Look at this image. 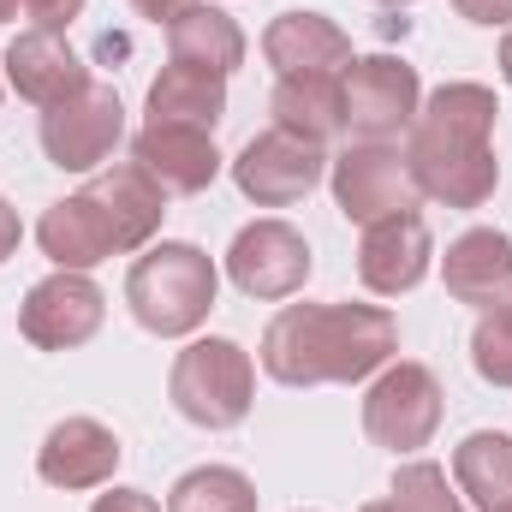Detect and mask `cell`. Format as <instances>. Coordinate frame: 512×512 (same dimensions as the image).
I'll return each instance as SVG.
<instances>
[{
	"instance_id": "obj_1",
	"label": "cell",
	"mask_w": 512,
	"mask_h": 512,
	"mask_svg": "<svg viewBox=\"0 0 512 512\" xmlns=\"http://www.w3.org/2000/svg\"><path fill=\"white\" fill-rule=\"evenodd\" d=\"M399 352V322L382 304H286L262 334V370L280 387L370 382Z\"/></svg>"
},
{
	"instance_id": "obj_18",
	"label": "cell",
	"mask_w": 512,
	"mask_h": 512,
	"mask_svg": "<svg viewBox=\"0 0 512 512\" xmlns=\"http://www.w3.org/2000/svg\"><path fill=\"white\" fill-rule=\"evenodd\" d=\"M441 280L459 304H477V310H495L512 298V239L501 227H471L459 233L447 256H441Z\"/></svg>"
},
{
	"instance_id": "obj_32",
	"label": "cell",
	"mask_w": 512,
	"mask_h": 512,
	"mask_svg": "<svg viewBox=\"0 0 512 512\" xmlns=\"http://www.w3.org/2000/svg\"><path fill=\"white\" fill-rule=\"evenodd\" d=\"M501 78L512 84V30H507V42H501Z\"/></svg>"
},
{
	"instance_id": "obj_17",
	"label": "cell",
	"mask_w": 512,
	"mask_h": 512,
	"mask_svg": "<svg viewBox=\"0 0 512 512\" xmlns=\"http://www.w3.org/2000/svg\"><path fill=\"white\" fill-rule=\"evenodd\" d=\"M6 84H12L30 108H60V102H72V96L90 84V72H84V60L66 48V36L18 30L12 48H6Z\"/></svg>"
},
{
	"instance_id": "obj_13",
	"label": "cell",
	"mask_w": 512,
	"mask_h": 512,
	"mask_svg": "<svg viewBox=\"0 0 512 512\" xmlns=\"http://www.w3.org/2000/svg\"><path fill=\"white\" fill-rule=\"evenodd\" d=\"M120 459H126V447H120V435H114L108 423H96V417H66V423L48 429V441H42V453H36V471H42V483L78 495V489L114 483Z\"/></svg>"
},
{
	"instance_id": "obj_29",
	"label": "cell",
	"mask_w": 512,
	"mask_h": 512,
	"mask_svg": "<svg viewBox=\"0 0 512 512\" xmlns=\"http://www.w3.org/2000/svg\"><path fill=\"white\" fill-rule=\"evenodd\" d=\"M90 512H161V507H155V495H143V489H108V495H96Z\"/></svg>"
},
{
	"instance_id": "obj_34",
	"label": "cell",
	"mask_w": 512,
	"mask_h": 512,
	"mask_svg": "<svg viewBox=\"0 0 512 512\" xmlns=\"http://www.w3.org/2000/svg\"><path fill=\"white\" fill-rule=\"evenodd\" d=\"M358 512H393V507H387V501H370V507H358Z\"/></svg>"
},
{
	"instance_id": "obj_2",
	"label": "cell",
	"mask_w": 512,
	"mask_h": 512,
	"mask_svg": "<svg viewBox=\"0 0 512 512\" xmlns=\"http://www.w3.org/2000/svg\"><path fill=\"white\" fill-rule=\"evenodd\" d=\"M495 90L489 84H441L405 131V167L423 197L447 209H483L501 185L495 161Z\"/></svg>"
},
{
	"instance_id": "obj_7",
	"label": "cell",
	"mask_w": 512,
	"mask_h": 512,
	"mask_svg": "<svg viewBox=\"0 0 512 512\" xmlns=\"http://www.w3.org/2000/svg\"><path fill=\"white\" fill-rule=\"evenodd\" d=\"M441 429V382L423 364H387L364 393V435L387 453H417Z\"/></svg>"
},
{
	"instance_id": "obj_33",
	"label": "cell",
	"mask_w": 512,
	"mask_h": 512,
	"mask_svg": "<svg viewBox=\"0 0 512 512\" xmlns=\"http://www.w3.org/2000/svg\"><path fill=\"white\" fill-rule=\"evenodd\" d=\"M6 18H18V0H0V24H6Z\"/></svg>"
},
{
	"instance_id": "obj_9",
	"label": "cell",
	"mask_w": 512,
	"mask_h": 512,
	"mask_svg": "<svg viewBox=\"0 0 512 512\" xmlns=\"http://www.w3.org/2000/svg\"><path fill=\"white\" fill-rule=\"evenodd\" d=\"M102 316H108V298L90 274L78 268H54L48 280H36L18 304V334L36 346V352H72L84 340L102 334Z\"/></svg>"
},
{
	"instance_id": "obj_3",
	"label": "cell",
	"mask_w": 512,
	"mask_h": 512,
	"mask_svg": "<svg viewBox=\"0 0 512 512\" xmlns=\"http://www.w3.org/2000/svg\"><path fill=\"white\" fill-rule=\"evenodd\" d=\"M221 292V268L209 262V251L185 245V239H161L131 262L126 274V304L143 334L155 340H185L209 322Z\"/></svg>"
},
{
	"instance_id": "obj_14",
	"label": "cell",
	"mask_w": 512,
	"mask_h": 512,
	"mask_svg": "<svg viewBox=\"0 0 512 512\" xmlns=\"http://www.w3.org/2000/svg\"><path fill=\"white\" fill-rule=\"evenodd\" d=\"M131 161L167 191V197H197L221 179V149L209 131L191 126H143L131 137Z\"/></svg>"
},
{
	"instance_id": "obj_4",
	"label": "cell",
	"mask_w": 512,
	"mask_h": 512,
	"mask_svg": "<svg viewBox=\"0 0 512 512\" xmlns=\"http://www.w3.org/2000/svg\"><path fill=\"white\" fill-rule=\"evenodd\" d=\"M167 393H173L185 423H197V429H239L256 399V364L239 340L209 334V340H191L173 358Z\"/></svg>"
},
{
	"instance_id": "obj_20",
	"label": "cell",
	"mask_w": 512,
	"mask_h": 512,
	"mask_svg": "<svg viewBox=\"0 0 512 512\" xmlns=\"http://www.w3.org/2000/svg\"><path fill=\"white\" fill-rule=\"evenodd\" d=\"M268 114L280 131H298L310 143H334L346 131V84L334 72H298V78H280L274 96H268Z\"/></svg>"
},
{
	"instance_id": "obj_8",
	"label": "cell",
	"mask_w": 512,
	"mask_h": 512,
	"mask_svg": "<svg viewBox=\"0 0 512 512\" xmlns=\"http://www.w3.org/2000/svg\"><path fill=\"white\" fill-rule=\"evenodd\" d=\"M328 185H334V203L346 221L370 227V221H387V215H405L423 203L405 155L393 143H352L328 161Z\"/></svg>"
},
{
	"instance_id": "obj_21",
	"label": "cell",
	"mask_w": 512,
	"mask_h": 512,
	"mask_svg": "<svg viewBox=\"0 0 512 512\" xmlns=\"http://www.w3.org/2000/svg\"><path fill=\"white\" fill-rule=\"evenodd\" d=\"M167 54H173L179 66H197V72L227 78V72L245 66V30H239L233 12L197 0V6H185V12L167 24Z\"/></svg>"
},
{
	"instance_id": "obj_30",
	"label": "cell",
	"mask_w": 512,
	"mask_h": 512,
	"mask_svg": "<svg viewBox=\"0 0 512 512\" xmlns=\"http://www.w3.org/2000/svg\"><path fill=\"white\" fill-rule=\"evenodd\" d=\"M131 6H137V18H149V24H161V30H167V24H173L185 6H197V0H131Z\"/></svg>"
},
{
	"instance_id": "obj_26",
	"label": "cell",
	"mask_w": 512,
	"mask_h": 512,
	"mask_svg": "<svg viewBox=\"0 0 512 512\" xmlns=\"http://www.w3.org/2000/svg\"><path fill=\"white\" fill-rule=\"evenodd\" d=\"M471 364L489 387H512V298L477 316V334H471Z\"/></svg>"
},
{
	"instance_id": "obj_22",
	"label": "cell",
	"mask_w": 512,
	"mask_h": 512,
	"mask_svg": "<svg viewBox=\"0 0 512 512\" xmlns=\"http://www.w3.org/2000/svg\"><path fill=\"white\" fill-rule=\"evenodd\" d=\"M221 114H227V78H215V72L167 60L161 78L149 84V126H191L215 137Z\"/></svg>"
},
{
	"instance_id": "obj_25",
	"label": "cell",
	"mask_w": 512,
	"mask_h": 512,
	"mask_svg": "<svg viewBox=\"0 0 512 512\" xmlns=\"http://www.w3.org/2000/svg\"><path fill=\"white\" fill-rule=\"evenodd\" d=\"M387 507L393 512H465L459 507V495H453V483H447V471H441L435 459H411V465H399V471H393V495H387Z\"/></svg>"
},
{
	"instance_id": "obj_5",
	"label": "cell",
	"mask_w": 512,
	"mask_h": 512,
	"mask_svg": "<svg viewBox=\"0 0 512 512\" xmlns=\"http://www.w3.org/2000/svg\"><path fill=\"white\" fill-rule=\"evenodd\" d=\"M42 155L60 167V173H96L120 143H126V102L114 84H84L72 102L60 108H42Z\"/></svg>"
},
{
	"instance_id": "obj_27",
	"label": "cell",
	"mask_w": 512,
	"mask_h": 512,
	"mask_svg": "<svg viewBox=\"0 0 512 512\" xmlns=\"http://www.w3.org/2000/svg\"><path fill=\"white\" fill-rule=\"evenodd\" d=\"M30 30H48V36H66V24L84 12V0H18Z\"/></svg>"
},
{
	"instance_id": "obj_24",
	"label": "cell",
	"mask_w": 512,
	"mask_h": 512,
	"mask_svg": "<svg viewBox=\"0 0 512 512\" xmlns=\"http://www.w3.org/2000/svg\"><path fill=\"white\" fill-rule=\"evenodd\" d=\"M167 512H256V483L239 465H197L167 489Z\"/></svg>"
},
{
	"instance_id": "obj_19",
	"label": "cell",
	"mask_w": 512,
	"mask_h": 512,
	"mask_svg": "<svg viewBox=\"0 0 512 512\" xmlns=\"http://www.w3.org/2000/svg\"><path fill=\"white\" fill-rule=\"evenodd\" d=\"M36 245L42 256L54 262V268H78V274H90L96 262H108L114 251V233H108V221H102V209L78 191V197H60V203H48V215L36 221Z\"/></svg>"
},
{
	"instance_id": "obj_11",
	"label": "cell",
	"mask_w": 512,
	"mask_h": 512,
	"mask_svg": "<svg viewBox=\"0 0 512 512\" xmlns=\"http://www.w3.org/2000/svg\"><path fill=\"white\" fill-rule=\"evenodd\" d=\"M316 256H310V239L286 221H251L233 233V251H227V274L245 298H298L304 280H310Z\"/></svg>"
},
{
	"instance_id": "obj_23",
	"label": "cell",
	"mask_w": 512,
	"mask_h": 512,
	"mask_svg": "<svg viewBox=\"0 0 512 512\" xmlns=\"http://www.w3.org/2000/svg\"><path fill=\"white\" fill-rule=\"evenodd\" d=\"M453 489L477 507H501L512 501V435L501 429H477L453 447Z\"/></svg>"
},
{
	"instance_id": "obj_31",
	"label": "cell",
	"mask_w": 512,
	"mask_h": 512,
	"mask_svg": "<svg viewBox=\"0 0 512 512\" xmlns=\"http://www.w3.org/2000/svg\"><path fill=\"white\" fill-rule=\"evenodd\" d=\"M18 239H24V227H18V209H12V203L0 197V262L18 251Z\"/></svg>"
},
{
	"instance_id": "obj_28",
	"label": "cell",
	"mask_w": 512,
	"mask_h": 512,
	"mask_svg": "<svg viewBox=\"0 0 512 512\" xmlns=\"http://www.w3.org/2000/svg\"><path fill=\"white\" fill-rule=\"evenodd\" d=\"M453 12L465 18V24H512V0H453Z\"/></svg>"
},
{
	"instance_id": "obj_15",
	"label": "cell",
	"mask_w": 512,
	"mask_h": 512,
	"mask_svg": "<svg viewBox=\"0 0 512 512\" xmlns=\"http://www.w3.org/2000/svg\"><path fill=\"white\" fill-rule=\"evenodd\" d=\"M84 197L102 209V221H108V233H114V251H143L155 233H161V221H167V191L137 167V161H120V167H108V173H96L90 185H84Z\"/></svg>"
},
{
	"instance_id": "obj_36",
	"label": "cell",
	"mask_w": 512,
	"mask_h": 512,
	"mask_svg": "<svg viewBox=\"0 0 512 512\" xmlns=\"http://www.w3.org/2000/svg\"><path fill=\"white\" fill-rule=\"evenodd\" d=\"M489 512H512V501H501V507H489Z\"/></svg>"
},
{
	"instance_id": "obj_6",
	"label": "cell",
	"mask_w": 512,
	"mask_h": 512,
	"mask_svg": "<svg viewBox=\"0 0 512 512\" xmlns=\"http://www.w3.org/2000/svg\"><path fill=\"white\" fill-rule=\"evenodd\" d=\"M328 173V143H310L298 131H262L233 155V185L251 197L256 209H292L304 203Z\"/></svg>"
},
{
	"instance_id": "obj_12",
	"label": "cell",
	"mask_w": 512,
	"mask_h": 512,
	"mask_svg": "<svg viewBox=\"0 0 512 512\" xmlns=\"http://www.w3.org/2000/svg\"><path fill=\"white\" fill-rule=\"evenodd\" d=\"M435 262V239H429V221L417 209L405 215H387L364 227V245H358V280L376 292V298H399L411 286H423Z\"/></svg>"
},
{
	"instance_id": "obj_10",
	"label": "cell",
	"mask_w": 512,
	"mask_h": 512,
	"mask_svg": "<svg viewBox=\"0 0 512 512\" xmlns=\"http://www.w3.org/2000/svg\"><path fill=\"white\" fill-rule=\"evenodd\" d=\"M340 84H346V131L358 143H393L399 131H411L417 108H423L417 66H405L393 54L352 60Z\"/></svg>"
},
{
	"instance_id": "obj_16",
	"label": "cell",
	"mask_w": 512,
	"mask_h": 512,
	"mask_svg": "<svg viewBox=\"0 0 512 512\" xmlns=\"http://www.w3.org/2000/svg\"><path fill=\"white\" fill-rule=\"evenodd\" d=\"M262 60L280 78H298V72H334V78H346V66L358 54H352V36L334 18H322V12H280L262 30Z\"/></svg>"
},
{
	"instance_id": "obj_35",
	"label": "cell",
	"mask_w": 512,
	"mask_h": 512,
	"mask_svg": "<svg viewBox=\"0 0 512 512\" xmlns=\"http://www.w3.org/2000/svg\"><path fill=\"white\" fill-rule=\"evenodd\" d=\"M376 6H411V0H376Z\"/></svg>"
}]
</instances>
